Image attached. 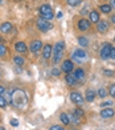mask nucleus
Segmentation results:
<instances>
[{
	"label": "nucleus",
	"instance_id": "f257e3e1",
	"mask_svg": "<svg viewBox=\"0 0 115 130\" xmlns=\"http://www.w3.org/2000/svg\"><path fill=\"white\" fill-rule=\"evenodd\" d=\"M12 105L16 106L19 109H24L25 106L28 105V97H27V93L22 90V89H15L12 92Z\"/></svg>",
	"mask_w": 115,
	"mask_h": 130
},
{
	"label": "nucleus",
	"instance_id": "f03ea898",
	"mask_svg": "<svg viewBox=\"0 0 115 130\" xmlns=\"http://www.w3.org/2000/svg\"><path fill=\"white\" fill-rule=\"evenodd\" d=\"M64 51H65V43L64 41H58V43H56L54 46H53V52H52V55H53V62L54 64H58L62 55H64Z\"/></svg>",
	"mask_w": 115,
	"mask_h": 130
},
{
	"label": "nucleus",
	"instance_id": "7ed1b4c3",
	"mask_svg": "<svg viewBox=\"0 0 115 130\" xmlns=\"http://www.w3.org/2000/svg\"><path fill=\"white\" fill-rule=\"evenodd\" d=\"M40 16H41V19H45V20H50V19H53V9H52L50 5L48 4H42L41 7H40Z\"/></svg>",
	"mask_w": 115,
	"mask_h": 130
},
{
	"label": "nucleus",
	"instance_id": "20e7f679",
	"mask_svg": "<svg viewBox=\"0 0 115 130\" xmlns=\"http://www.w3.org/2000/svg\"><path fill=\"white\" fill-rule=\"evenodd\" d=\"M37 28H38V31H41V32H48V31H50V29L53 28V24L49 23V20L40 19L37 21Z\"/></svg>",
	"mask_w": 115,
	"mask_h": 130
},
{
	"label": "nucleus",
	"instance_id": "39448f33",
	"mask_svg": "<svg viewBox=\"0 0 115 130\" xmlns=\"http://www.w3.org/2000/svg\"><path fill=\"white\" fill-rule=\"evenodd\" d=\"M72 58H73L74 61L81 62L82 60H86V58H87V53H86L85 51H82V49H76V51H74V53L72 55Z\"/></svg>",
	"mask_w": 115,
	"mask_h": 130
},
{
	"label": "nucleus",
	"instance_id": "423d86ee",
	"mask_svg": "<svg viewBox=\"0 0 115 130\" xmlns=\"http://www.w3.org/2000/svg\"><path fill=\"white\" fill-rule=\"evenodd\" d=\"M110 51H111V45L108 44V43H105V44L102 45L101 52H99L101 58H103V60H107V58H110Z\"/></svg>",
	"mask_w": 115,
	"mask_h": 130
},
{
	"label": "nucleus",
	"instance_id": "0eeeda50",
	"mask_svg": "<svg viewBox=\"0 0 115 130\" xmlns=\"http://www.w3.org/2000/svg\"><path fill=\"white\" fill-rule=\"evenodd\" d=\"M41 48H42V43L40 40H33L31 43V45H29V51L33 52V53H37Z\"/></svg>",
	"mask_w": 115,
	"mask_h": 130
},
{
	"label": "nucleus",
	"instance_id": "6e6552de",
	"mask_svg": "<svg viewBox=\"0 0 115 130\" xmlns=\"http://www.w3.org/2000/svg\"><path fill=\"white\" fill-rule=\"evenodd\" d=\"M73 68H74V65H73V62L70 60H65L64 62H62V65H61V70L65 72V73H70L73 70Z\"/></svg>",
	"mask_w": 115,
	"mask_h": 130
},
{
	"label": "nucleus",
	"instance_id": "1a4fd4ad",
	"mask_svg": "<svg viewBox=\"0 0 115 130\" xmlns=\"http://www.w3.org/2000/svg\"><path fill=\"white\" fill-rule=\"evenodd\" d=\"M90 27H91V23L87 19H81L78 21V28L81 29V31H89Z\"/></svg>",
	"mask_w": 115,
	"mask_h": 130
},
{
	"label": "nucleus",
	"instance_id": "9d476101",
	"mask_svg": "<svg viewBox=\"0 0 115 130\" xmlns=\"http://www.w3.org/2000/svg\"><path fill=\"white\" fill-rule=\"evenodd\" d=\"M70 98H72V101H73L74 104H82V102H83L82 94L78 93V92H72V93H70Z\"/></svg>",
	"mask_w": 115,
	"mask_h": 130
},
{
	"label": "nucleus",
	"instance_id": "9b49d317",
	"mask_svg": "<svg viewBox=\"0 0 115 130\" xmlns=\"http://www.w3.org/2000/svg\"><path fill=\"white\" fill-rule=\"evenodd\" d=\"M52 52H53V46H52L50 44H45L44 45V48H42V56H44V58H48L52 56Z\"/></svg>",
	"mask_w": 115,
	"mask_h": 130
},
{
	"label": "nucleus",
	"instance_id": "f8f14e48",
	"mask_svg": "<svg viewBox=\"0 0 115 130\" xmlns=\"http://www.w3.org/2000/svg\"><path fill=\"white\" fill-rule=\"evenodd\" d=\"M15 49L19 52V53H25V52L28 51L27 44L24 43V41H17V43L15 44Z\"/></svg>",
	"mask_w": 115,
	"mask_h": 130
},
{
	"label": "nucleus",
	"instance_id": "ddd939ff",
	"mask_svg": "<svg viewBox=\"0 0 115 130\" xmlns=\"http://www.w3.org/2000/svg\"><path fill=\"white\" fill-rule=\"evenodd\" d=\"M114 114H115V111H114V109H111V108H106V109H103V110L101 111V117H102V118H112Z\"/></svg>",
	"mask_w": 115,
	"mask_h": 130
},
{
	"label": "nucleus",
	"instance_id": "4468645a",
	"mask_svg": "<svg viewBox=\"0 0 115 130\" xmlns=\"http://www.w3.org/2000/svg\"><path fill=\"white\" fill-rule=\"evenodd\" d=\"M98 31L101 33H106L108 31V23L106 20H99L98 21Z\"/></svg>",
	"mask_w": 115,
	"mask_h": 130
},
{
	"label": "nucleus",
	"instance_id": "2eb2a0df",
	"mask_svg": "<svg viewBox=\"0 0 115 130\" xmlns=\"http://www.w3.org/2000/svg\"><path fill=\"white\" fill-rule=\"evenodd\" d=\"M11 29H12V24L8 23V21H5V23H3V24L0 25V32L2 33H9Z\"/></svg>",
	"mask_w": 115,
	"mask_h": 130
},
{
	"label": "nucleus",
	"instance_id": "dca6fc26",
	"mask_svg": "<svg viewBox=\"0 0 115 130\" xmlns=\"http://www.w3.org/2000/svg\"><path fill=\"white\" fill-rule=\"evenodd\" d=\"M85 98H86V101L93 102L94 100H95V92L91 90V89H89L87 92H86V94H85Z\"/></svg>",
	"mask_w": 115,
	"mask_h": 130
},
{
	"label": "nucleus",
	"instance_id": "f3484780",
	"mask_svg": "<svg viewBox=\"0 0 115 130\" xmlns=\"http://www.w3.org/2000/svg\"><path fill=\"white\" fill-rule=\"evenodd\" d=\"M99 21V12L91 11L90 12V23H98Z\"/></svg>",
	"mask_w": 115,
	"mask_h": 130
},
{
	"label": "nucleus",
	"instance_id": "a211bd4d",
	"mask_svg": "<svg viewBox=\"0 0 115 130\" xmlns=\"http://www.w3.org/2000/svg\"><path fill=\"white\" fill-rule=\"evenodd\" d=\"M74 77L77 78V81L78 80H83V77H85V72H83V69H81V68H78L76 72H74Z\"/></svg>",
	"mask_w": 115,
	"mask_h": 130
},
{
	"label": "nucleus",
	"instance_id": "6ab92c4d",
	"mask_svg": "<svg viewBox=\"0 0 115 130\" xmlns=\"http://www.w3.org/2000/svg\"><path fill=\"white\" fill-rule=\"evenodd\" d=\"M65 80H66V84L67 85H74L77 82V78L74 77V74H70V73H69L66 77H65Z\"/></svg>",
	"mask_w": 115,
	"mask_h": 130
},
{
	"label": "nucleus",
	"instance_id": "aec40b11",
	"mask_svg": "<svg viewBox=\"0 0 115 130\" xmlns=\"http://www.w3.org/2000/svg\"><path fill=\"white\" fill-rule=\"evenodd\" d=\"M13 61H15V64L17 65V67H22V65L25 64V60H24V58H22L21 56H15Z\"/></svg>",
	"mask_w": 115,
	"mask_h": 130
},
{
	"label": "nucleus",
	"instance_id": "412c9836",
	"mask_svg": "<svg viewBox=\"0 0 115 130\" xmlns=\"http://www.w3.org/2000/svg\"><path fill=\"white\" fill-rule=\"evenodd\" d=\"M99 9L102 11L103 13H110L111 12V5L110 4H102L99 7Z\"/></svg>",
	"mask_w": 115,
	"mask_h": 130
},
{
	"label": "nucleus",
	"instance_id": "4be33fe9",
	"mask_svg": "<svg viewBox=\"0 0 115 130\" xmlns=\"http://www.w3.org/2000/svg\"><path fill=\"white\" fill-rule=\"evenodd\" d=\"M60 120H61V122L64 123V125H67V123L70 122V120H69V117H67L66 113H61L60 114Z\"/></svg>",
	"mask_w": 115,
	"mask_h": 130
},
{
	"label": "nucleus",
	"instance_id": "5701e85b",
	"mask_svg": "<svg viewBox=\"0 0 115 130\" xmlns=\"http://www.w3.org/2000/svg\"><path fill=\"white\" fill-rule=\"evenodd\" d=\"M78 44L81 45V46H87L89 45V40L86 39V37H79L78 39Z\"/></svg>",
	"mask_w": 115,
	"mask_h": 130
},
{
	"label": "nucleus",
	"instance_id": "b1692460",
	"mask_svg": "<svg viewBox=\"0 0 115 130\" xmlns=\"http://www.w3.org/2000/svg\"><path fill=\"white\" fill-rule=\"evenodd\" d=\"M74 114H76L77 117H79V118H83L85 117V111L81 108H77L76 110H74Z\"/></svg>",
	"mask_w": 115,
	"mask_h": 130
},
{
	"label": "nucleus",
	"instance_id": "393cba45",
	"mask_svg": "<svg viewBox=\"0 0 115 130\" xmlns=\"http://www.w3.org/2000/svg\"><path fill=\"white\" fill-rule=\"evenodd\" d=\"M66 2L70 7H77V5L81 4V0H66Z\"/></svg>",
	"mask_w": 115,
	"mask_h": 130
},
{
	"label": "nucleus",
	"instance_id": "a878e982",
	"mask_svg": "<svg viewBox=\"0 0 115 130\" xmlns=\"http://www.w3.org/2000/svg\"><path fill=\"white\" fill-rule=\"evenodd\" d=\"M5 106H7V100H5V97L0 96V108L5 109Z\"/></svg>",
	"mask_w": 115,
	"mask_h": 130
},
{
	"label": "nucleus",
	"instance_id": "bb28decb",
	"mask_svg": "<svg viewBox=\"0 0 115 130\" xmlns=\"http://www.w3.org/2000/svg\"><path fill=\"white\" fill-rule=\"evenodd\" d=\"M98 94H99V97L105 98V97H106V94H107V90L105 89V88H101V89L98 90Z\"/></svg>",
	"mask_w": 115,
	"mask_h": 130
},
{
	"label": "nucleus",
	"instance_id": "cd10ccee",
	"mask_svg": "<svg viewBox=\"0 0 115 130\" xmlns=\"http://www.w3.org/2000/svg\"><path fill=\"white\" fill-rule=\"evenodd\" d=\"M70 118H72V121H73L74 123H76V125H78V123L81 122V118H79V117H77L76 114H73V116H72Z\"/></svg>",
	"mask_w": 115,
	"mask_h": 130
},
{
	"label": "nucleus",
	"instance_id": "c85d7f7f",
	"mask_svg": "<svg viewBox=\"0 0 115 130\" xmlns=\"http://www.w3.org/2000/svg\"><path fill=\"white\" fill-rule=\"evenodd\" d=\"M5 55H7V48L3 44H0V56H5Z\"/></svg>",
	"mask_w": 115,
	"mask_h": 130
},
{
	"label": "nucleus",
	"instance_id": "c756f323",
	"mask_svg": "<svg viewBox=\"0 0 115 130\" xmlns=\"http://www.w3.org/2000/svg\"><path fill=\"white\" fill-rule=\"evenodd\" d=\"M103 73H105L107 77H112V76H114V72H112V70H108V69H105V70H103Z\"/></svg>",
	"mask_w": 115,
	"mask_h": 130
},
{
	"label": "nucleus",
	"instance_id": "7c9ffc66",
	"mask_svg": "<svg viewBox=\"0 0 115 130\" xmlns=\"http://www.w3.org/2000/svg\"><path fill=\"white\" fill-rule=\"evenodd\" d=\"M110 96L115 98V84H112V85L110 86Z\"/></svg>",
	"mask_w": 115,
	"mask_h": 130
},
{
	"label": "nucleus",
	"instance_id": "2f4dec72",
	"mask_svg": "<svg viewBox=\"0 0 115 130\" xmlns=\"http://www.w3.org/2000/svg\"><path fill=\"white\" fill-rule=\"evenodd\" d=\"M49 130H66V129L61 127V126H58V125H53V126H50V129H49Z\"/></svg>",
	"mask_w": 115,
	"mask_h": 130
},
{
	"label": "nucleus",
	"instance_id": "473e14b6",
	"mask_svg": "<svg viewBox=\"0 0 115 130\" xmlns=\"http://www.w3.org/2000/svg\"><path fill=\"white\" fill-rule=\"evenodd\" d=\"M110 58L115 60V48H112V46H111V51H110Z\"/></svg>",
	"mask_w": 115,
	"mask_h": 130
},
{
	"label": "nucleus",
	"instance_id": "72a5a7b5",
	"mask_svg": "<svg viewBox=\"0 0 115 130\" xmlns=\"http://www.w3.org/2000/svg\"><path fill=\"white\" fill-rule=\"evenodd\" d=\"M52 74H53V76H60V70L56 69V68H53V70H52Z\"/></svg>",
	"mask_w": 115,
	"mask_h": 130
},
{
	"label": "nucleus",
	"instance_id": "f704fd0d",
	"mask_svg": "<svg viewBox=\"0 0 115 130\" xmlns=\"http://www.w3.org/2000/svg\"><path fill=\"white\" fill-rule=\"evenodd\" d=\"M11 125H12V126H17V125H19V121H17V120H11Z\"/></svg>",
	"mask_w": 115,
	"mask_h": 130
},
{
	"label": "nucleus",
	"instance_id": "c9c22d12",
	"mask_svg": "<svg viewBox=\"0 0 115 130\" xmlns=\"http://www.w3.org/2000/svg\"><path fill=\"white\" fill-rule=\"evenodd\" d=\"M4 92H5V88L4 86H0V96H3Z\"/></svg>",
	"mask_w": 115,
	"mask_h": 130
},
{
	"label": "nucleus",
	"instance_id": "e433bc0d",
	"mask_svg": "<svg viewBox=\"0 0 115 130\" xmlns=\"http://www.w3.org/2000/svg\"><path fill=\"white\" fill-rule=\"evenodd\" d=\"M110 5H111V8L115 9V0H111V2H110Z\"/></svg>",
	"mask_w": 115,
	"mask_h": 130
},
{
	"label": "nucleus",
	"instance_id": "4c0bfd02",
	"mask_svg": "<svg viewBox=\"0 0 115 130\" xmlns=\"http://www.w3.org/2000/svg\"><path fill=\"white\" fill-rule=\"evenodd\" d=\"M108 105H111L110 101H106V102H103V104H102V106H108Z\"/></svg>",
	"mask_w": 115,
	"mask_h": 130
},
{
	"label": "nucleus",
	"instance_id": "58836bf2",
	"mask_svg": "<svg viewBox=\"0 0 115 130\" xmlns=\"http://www.w3.org/2000/svg\"><path fill=\"white\" fill-rule=\"evenodd\" d=\"M111 23H114V24H115V15L111 16Z\"/></svg>",
	"mask_w": 115,
	"mask_h": 130
},
{
	"label": "nucleus",
	"instance_id": "ea45409f",
	"mask_svg": "<svg viewBox=\"0 0 115 130\" xmlns=\"http://www.w3.org/2000/svg\"><path fill=\"white\" fill-rule=\"evenodd\" d=\"M0 130H5V129H4V127H2V126H0Z\"/></svg>",
	"mask_w": 115,
	"mask_h": 130
},
{
	"label": "nucleus",
	"instance_id": "a19ab883",
	"mask_svg": "<svg viewBox=\"0 0 115 130\" xmlns=\"http://www.w3.org/2000/svg\"><path fill=\"white\" fill-rule=\"evenodd\" d=\"M2 3H3V0H0V4H2Z\"/></svg>",
	"mask_w": 115,
	"mask_h": 130
},
{
	"label": "nucleus",
	"instance_id": "79ce46f5",
	"mask_svg": "<svg viewBox=\"0 0 115 130\" xmlns=\"http://www.w3.org/2000/svg\"><path fill=\"white\" fill-rule=\"evenodd\" d=\"M114 41H115V39H114Z\"/></svg>",
	"mask_w": 115,
	"mask_h": 130
},
{
	"label": "nucleus",
	"instance_id": "37998d69",
	"mask_svg": "<svg viewBox=\"0 0 115 130\" xmlns=\"http://www.w3.org/2000/svg\"><path fill=\"white\" fill-rule=\"evenodd\" d=\"M0 77H2V76H0Z\"/></svg>",
	"mask_w": 115,
	"mask_h": 130
}]
</instances>
